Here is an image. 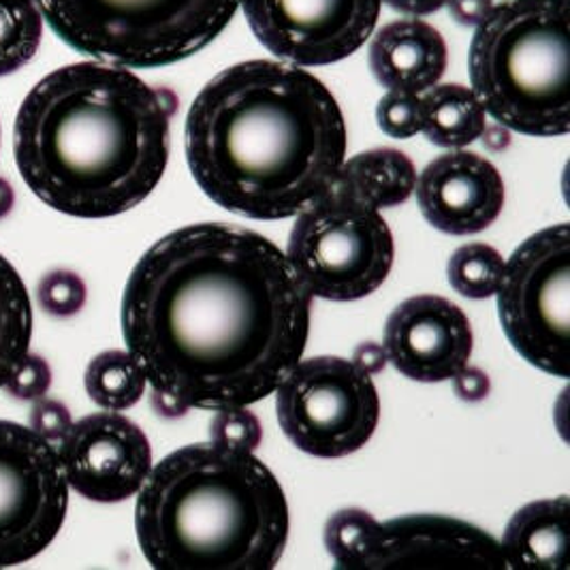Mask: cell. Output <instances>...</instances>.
Masks as SVG:
<instances>
[{
  "label": "cell",
  "mask_w": 570,
  "mask_h": 570,
  "mask_svg": "<svg viewBox=\"0 0 570 570\" xmlns=\"http://www.w3.org/2000/svg\"><path fill=\"white\" fill-rule=\"evenodd\" d=\"M379 525V519L357 507L340 509L327 519L323 543L334 560V567L337 570H357L370 551Z\"/></svg>",
  "instance_id": "cell-24"
},
{
  "label": "cell",
  "mask_w": 570,
  "mask_h": 570,
  "mask_svg": "<svg viewBox=\"0 0 570 570\" xmlns=\"http://www.w3.org/2000/svg\"><path fill=\"white\" fill-rule=\"evenodd\" d=\"M446 60L441 30L419 18L395 20L381 28L367 50L370 71L383 88L413 95H423L441 83Z\"/></svg>",
  "instance_id": "cell-16"
},
{
  "label": "cell",
  "mask_w": 570,
  "mask_h": 570,
  "mask_svg": "<svg viewBox=\"0 0 570 570\" xmlns=\"http://www.w3.org/2000/svg\"><path fill=\"white\" fill-rule=\"evenodd\" d=\"M285 255L311 297L346 304L385 285L395 242L381 209L334 184L295 216Z\"/></svg>",
  "instance_id": "cell-7"
},
{
  "label": "cell",
  "mask_w": 570,
  "mask_h": 570,
  "mask_svg": "<svg viewBox=\"0 0 570 570\" xmlns=\"http://www.w3.org/2000/svg\"><path fill=\"white\" fill-rule=\"evenodd\" d=\"M416 204L423 218L446 235L490 229L504 208V180L485 156L449 150L416 178Z\"/></svg>",
  "instance_id": "cell-15"
},
{
  "label": "cell",
  "mask_w": 570,
  "mask_h": 570,
  "mask_svg": "<svg viewBox=\"0 0 570 570\" xmlns=\"http://www.w3.org/2000/svg\"><path fill=\"white\" fill-rule=\"evenodd\" d=\"M415 163L395 148H374L344 158L336 184L367 206L391 209L404 206L416 186Z\"/></svg>",
  "instance_id": "cell-18"
},
{
  "label": "cell",
  "mask_w": 570,
  "mask_h": 570,
  "mask_svg": "<svg viewBox=\"0 0 570 570\" xmlns=\"http://www.w3.org/2000/svg\"><path fill=\"white\" fill-rule=\"evenodd\" d=\"M288 502L255 453L186 444L137 492L135 530L156 570H269L288 543Z\"/></svg>",
  "instance_id": "cell-4"
},
{
  "label": "cell",
  "mask_w": 570,
  "mask_h": 570,
  "mask_svg": "<svg viewBox=\"0 0 570 570\" xmlns=\"http://www.w3.org/2000/svg\"><path fill=\"white\" fill-rule=\"evenodd\" d=\"M504 336L549 376H570V227L530 235L504 265L495 293Z\"/></svg>",
  "instance_id": "cell-8"
},
{
  "label": "cell",
  "mask_w": 570,
  "mask_h": 570,
  "mask_svg": "<svg viewBox=\"0 0 570 570\" xmlns=\"http://www.w3.org/2000/svg\"><path fill=\"white\" fill-rule=\"evenodd\" d=\"M353 365L357 370H362L363 374L367 376H376L387 367V351L383 344L379 342H362L360 346H355L353 351Z\"/></svg>",
  "instance_id": "cell-32"
},
{
  "label": "cell",
  "mask_w": 570,
  "mask_h": 570,
  "mask_svg": "<svg viewBox=\"0 0 570 570\" xmlns=\"http://www.w3.org/2000/svg\"><path fill=\"white\" fill-rule=\"evenodd\" d=\"M83 385L99 409L122 413L144 397L148 379L129 351H105L88 363Z\"/></svg>",
  "instance_id": "cell-21"
},
{
  "label": "cell",
  "mask_w": 570,
  "mask_h": 570,
  "mask_svg": "<svg viewBox=\"0 0 570 570\" xmlns=\"http://www.w3.org/2000/svg\"><path fill=\"white\" fill-rule=\"evenodd\" d=\"M488 114L464 83H436L421 95V132L444 150H464L488 130Z\"/></svg>",
  "instance_id": "cell-19"
},
{
  "label": "cell",
  "mask_w": 570,
  "mask_h": 570,
  "mask_svg": "<svg viewBox=\"0 0 570 570\" xmlns=\"http://www.w3.org/2000/svg\"><path fill=\"white\" fill-rule=\"evenodd\" d=\"M507 261L483 242L460 246L446 263L449 285L466 299H490L495 297Z\"/></svg>",
  "instance_id": "cell-23"
},
{
  "label": "cell",
  "mask_w": 570,
  "mask_h": 570,
  "mask_svg": "<svg viewBox=\"0 0 570 570\" xmlns=\"http://www.w3.org/2000/svg\"><path fill=\"white\" fill-rule=\"evenodd\" d=\"M346 146L332 90L283 60L223 69L199 90L184 125L193 180L216 206L253 220L293 218L325 195Z\"/></svg>",
  "instance_id": "cell-2"
},
{
  "label": "cell",
  "mask_w": 570,
  "mask_h": 570,
  "mask_svg": "<svg viewBox=\"0 0 570 570\" xmlns=\"http://www.w3.org/2000/svg\"><path fill=\"white\" fill-rule=\"evenodd\" d=\"M511 570H567L570 564V498L537 500L515 511L502 532Z\"/></svg>",
  "instance_id": "cell-17"
},
{
  "label": "cell",
  "mask_w": 570,
  "mask_h": 570,
  "mask_svg": "<svg viewBox=\"0 0 570 570\" xmlns=\"http://www.w3.org/2000/svg\"><path fill=\"white\" fill-rule=\"evenodd\" d=\"M71 490L99 504L125 502L153 470V446L144 430L120 413H95L71 425L58 444Z\"/></svg>",
  "instance_id": "cell-12"
},
{
  "label": "cell",
  "mask_w": 570,
  "mask_h": 570,
  "mask_svg": "<svg viewBox=\"0 0 570 570\" xmlns=\"http://www.w3.org/2000/svg\"><path fill=\"white\" fill-rule=\"evenodd\" d=\"M43 39V16L35 0H0V78L27 67Z\"/></svg>",
  "instance_id": "cell-22"
},
{
  "label": "cell",
  "mask_w": 570,
  "mask_h": 570,
  "mask_svg": "<svg viewBox=\"0 0 570 570\" xmlns=\"http://www.w3.org/2000/svg\"><path fill=\"white\" fill-rule=\"evenodd\" d=\"M493 2H500V0H493Z\"/></svg>",
  "instance_id": "cell-35"
},
{
  "label": "cell",
  "mask_w": 570,
  "mask_h": 570,
  "mask_svg": "<svg viewBox=\"0 0 570 570\" xmlns=\"http://www.w3.org/2000/svg\"><path fill=\"white\" fill-rule=\"evenodd\" d=\"M37 299H39V306L48 314L58 318H69V316H76L86 306L88 291H86V283L76 272L56 269L41 278L37 288Z\"/></svg>",
  "instance_id": "cell-26"
},
{
  "label": "cell",
  "mask_w": 570,
  "mask_h": 570,
  "mask_svg": "<svg viewBox=\"0 0 570 570\" xmlns=\"http://www.w3.org/2000/svg\"><path fill=\"white\" fill-rule=\"evenodd\" d=\"M13 206H16V190L9 181L0 178V220L11 214Z\"/></svg>",
  "instance_id": "cell-34"
},
{
  "label": "cell",
  "mask_w": 570,
  "mask_h": 570,
  "mask_svg": "<svg viewBox=\"0 0 570 570\" xmlns=\"http://www.w3.org/2000/svg\"><path fill=\"white\" fill-rule=\"evenodd\" d=\"M357 570H511L500 541L444 515H406L379 525Z\"/></svg>",
  "instance_id": "cell-13"
},
{
  "label": "cell",
  "mask_w": 570,
  "mask_h": 570,
  "mask_svg": "<svg viewBox=\"0 0 570 570\" xmlns=\"http://www.w3.org/2000/svg\"><path fill=\"white\" fill-rule=\"evenodd\" d=\"M28 421H30V428L41 439L52 442L53 446L62 442L73 425V416L69 413V409L62 402L48 400V397L35 400Z\"/></svg>",
  "instance_id": "cell-29"
},
{
  "label": "cell",
  "mask_w": 570,
  "mask_h": 570,
  "mask_svg": "<svg viewBox=\"0 0 570 570\" xmlns=\"http://www.w3.org/2000/svg\"><path fill=\"white\" fill-rule=\"evenodd\" d=\"M383 0H242L261 46L304 69L336 65L374 35Z\"/></svg>",
  "instance_id": "cell-11"
},
{
  "label": "cell",
  "mask_w": 570,
  "mask_h": 570,
  "mask_svg": "<svg viewBox=\"0 0 570 570\" xmlns=\"http://www.w3.org/2000/svg\"><path fill=\"white\" fill-rule=\"evenodd\" d=\"M383 346L391 365L416 383H444L466 367L474 334L466 312L441 295H415L391 312Z\"/></svg>",
  "instance_id": "cell-14"
},
{
  "label": "cell",
  "mask_w": 570,
  "mask_h": 570,
  "mask_svg": "<svg viewBox=\"0 0 570 570\" xmlns=\"http://www.w3.org/2000/svg\"><path fill=\"white\" fill-rule=\"evenodd\" d=\"M312 297L285 253L229 223L160 237L130 272L122 336L148 385L184 411L253 406L311 337Z\"/></svg>",
  "instance_id": "cell-1"
},
{
  "label": "cell",
  "mask_w": 570,
  "mask_h": 570,
  "mask_svg": "<svg viewBox=\"0 0 570 570\" xmlns=\"http://www.w3.org/2000/svg\"><path fill=\"white\" fill-rule=\"evenodd\" d=\"M209 442L229 451L255 453L263 442L259 416L250 413L248 406L216 411L209 421Z\"/></svg>",
  "instance_id": "cell-25"
},
{
  "label": "cell",
  "mask_w": 570,
  "mask_h": 570,
  "mask_svg": "<svg viewBox=\"0 0 570 570\" xmlns=\"http://www.w3.org/2000/svg\"><path fill=\"white\" fill-rule=\"evenodd\" d=\"M376 125L391 139H413L421 132V95L387 90L376 105Z\"/></svg>",
  "instance_id": "cell-27"
},
{
  "label": "cell",
  "mask_w": 570,
  "mask_h": 570,
  "mask_svg": "<svg viewBox=\"0 0 570 570\" xmlns=\"http://www.w3.org/2000/svg\"><path fill=\"white\" fill-rule=\"evenodd\" d=\"M32 306L18 269L0 255V387L30 351Z\"/></svg>",
  "instance_id": "cell-20"
},
{
  "label": "cell",
  "mask_w": 570,
  "mask_h": 570,
  "mask_svg": "<svg viewBox=\"0 0 570 570\" xmlns=\"http://www.w3.org/2000/svg\"><path fill=\"white\" fill-rule=\"evenodd\" d=\"M67 509L69 483L58 449L30 425L0 419V569L43 553Z\"/></svg>",
  "instance_id": "cell-10"
},
{
  "label": "cell",
  "mask_w": 570,
  "mask_h": 570,
  "mask_svg": "<svg viewBox=\"0 0 570 570\" xmlns=\"http://www.w3.org/2000/svg\"><path fill=\"white\" fill-rule=\"evenodd\" d=\"M76 52L125 69L193 58L234 22L242 0H35Z\"/></svg>",
  "instance_id": "cell-6"
},
{
  "label": "cell",
  "mask_w": 570,
  "mask_h": 570,
  "mask_svg": "<svg viewBox=\"0 0 570 570\" xmlns=\"http://www.w3.org/2000/svg\"><path fill=\"white\" fill-rule=\"evenodd\" d=\"M451 381H453V393L468 404L483 402L492 393V381H490L488 372H483L481 367H474V365L462 367Z\"/></svg>",
  "instance_id": "cell-30"
},
{
  "label": "cell",
  "mask_w": 570,
  "mask_h": 570,
  "mask_svg": "<svg viewBox=\"0 0 570 570\" xmlns=\"http://www.w3.org/2000/svg\"><path fill=\"white\" fill-rule=\"evenodd\" d=\"M470 88L485 114L528 137L570 130V0H500L474 28Z\"/></svg>",
  "instance_id": "cell-5"
},
{
  "label": "cell",
  "mask_w": 570,
  "mask_h": 570,
  "mask_svg": "<svg viewBox=\"0 0 570 570\" xmlns=\"http://www.w3.org/2000/svg\"><path fill=\"white\" fill-rule=\"evenodd\" d=\"M281 430L299 451L340 460L372 441L381 397L372 376L342 357L302 360L276 390Z\"/></svg>",
  "instance_id": "cell-9"
},
{
  "label": "cell",
  "mask_w": 570,
  "mask_h": 570,
  "mask_svg": "<svg viewBox=\"0 0 570 570\" xmlns=\"http://www.w3.org/2000/svg\"><path fill=\"white\" fill-rule=\"evenodd\" d=\"M493 0H446L451 18L462 27L476 28L493 11Z\"/></svg>",
  "instance_id": "cell-31"
},
{
  "label": "cell",
  "mask_w": 570,
  "mask_h": 570,
  "mask_svg": "<svg viewBox=\"0 0 570 570\" xmlns=\"http://www.w3.org/2000/svg\"><path fill=\"white\" fill-rule=\"evenodd\" d=\"M52 387V367L41 355H30L22 360L16 367L11 379L7 381L4 390L11 397L35 402L39 397H46V393Z\"/></svg>",
  "instance_id": "cell-28"
},
{
  "label": "cell",
  "mask_w": 570,
  "mask_h": 570,
  "mask_svg": "<svg viewBox=\"0 0 570 570\" xmlns=\"http://www.w3.org/2000/svg\"><path fill=\"white\" fill-rule=\"evenodd\" d=\"M395 13L409 18H428L446 7V0H383Z\"/></svg>",
  "instance_id": "cell-33"
},
{
  "label": "cell",
  "mask_w": 570,
  "mask_h": 570,
  "mask_svg": "<svg viewBox=\"0 0 570 570\" xmlns=\"http://www.w3.org/2000/svg\"><path fill=\"white\" fill-rule=\"evenodd\" d=\"M178 97L105 62L60 67L24 99L13 127L16 163L50 208L86 220L144 204L171 155Z\"/></svg>",
  "instance_id": "cell-3"
}]
</instances>
